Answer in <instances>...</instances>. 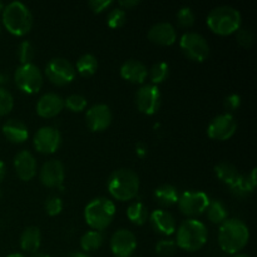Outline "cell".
I'll return each mask as SVG.
<instances>
[{"instance_id": "43", "label": "cell", "mask_w": 257, "mask_h": 257, "mask_svg": "<svg viewBox=\"0 0 257 257\" xmlns=\"http://www.w3.org/2000/svg\"><path fill=\"white\" fill-rule=\"evenodd\" d=\"M138 4H140V2H138V0H122V2L118 3V5L120 7V9H123V10L132 9V8L137 7Z\"/></svg>"}, {"instance_id": "50", "label": "cell", "mask_w": 257, "mask_h": 257, "mask_svg": "<svg viewBox=\"0 0 257 257\" xmlns=\"http://www.w3.org/2000/svg\"><path fill=\"white\" fill-rule=\"evenodd\" d=\"M4 7H5V4L3 2H0V12H3V9H4Z\"/></svg>"}, {"instance_id": "14", "label": "cell", "mask_w": 257, "mask_h": 257, "mask_svg": "<svg viewBox=\"0 0 257 257\" xmlns=\"http://www.w3.org/2000/svg\"><path fill=\"white\" fill-rule=\"evenodd\" d=\"M137 248V238L132 231L120 228L110 238V251L115 257H132Z\"/></svg>"}, {"instance_id": "7", "label": "cell", "mask_w": 257, "mask_h": 257, "mask_svg": "<svg viewBox=\"0 0 257 257\" xmlns=\"http://www.w3.org/2000/svg\"><path fill=\"white\" fill-rule=\"evenodd\" d=\"M180 48L187 59L196 63H203L210 55V45L200 33H185L180 39Z\"/></svg>"}, {"instance_id": "16", "label": "cell", "mask_w": 257, "mask_h": 257, "mask_svg": "<svg viewBox=\"0 0 257 257\" xmlns=\"http://www.w3.org/2000/svg\"><path fill=\"white\" fill-rule=\"evenodd\" d=\"M113 120V114L107 104H94L85 113V123L92 132H103L110 125Z\"/></svg>"}, {"instance_id": "29", "label": "cell", "mask_w": 257, "mask_h": 257, "mask_svg": "<svg viewBox=\"0 0 257 257\" xmlns=\"http://www.w3.org/2000/svg\"><path fill=\"white\" fill-rule=\"evenodd\" d=\"M206 212H207V218L212 223H218V225H221V223L225 222V221L227 220V207H226L225 203L220 200H211L207 208H206Z\"/></svg>"}, {"instance_id": "9", "label": "cell", "mask_w": 257, "mask_h": 257, "mask_svg": "<svg viewBox=\"0 0 257 257\" xmlns=\"http://www.w3.org/2000/svg\"><path fill=\"white\" fill-rule=\"evenodd\" d=\"M45 77L52 84L64 87L75 79V68L68 59L62 57L52 58L45 65Z\"/></svg>"}, {"instance_id": "17", "label": "cell", "mask_w": 257, "mask_h": 257, "mask_svg": "<svg viewBox=\"0 0 257 257\" xmlns=\"http://www.w3.org/2000/svg\"><path fill=\"white\" fill-rule=\"evenodd\" d=\"M147 37L153 44L161 45V47H171L177 40V32L171 23L160 22L150 28Z\"/></svg>"}, {"instance_id": "41", "label": "cell", "mask_w": 257, "mask_h": 257, "mask_svg": "<svg viewBox=\"0 0 257 257\" xmlns=\"http://www.w3.org/2000/svg\"><path fill=\"white\" fill-rule=\"evenodd\" d=\"M113 3L110 2V0H92V2L88 3V5H89V8L92 9V12L95 13V14H100V13H103Z\"/></svg>"}, {"instance_id": "18", "label": "cell", "mask_w": 257, "mask_h": 257, "mask_svg": "<svg viewBox=\"0 0 257 257\" xmlns=\"http://www.w3.org/2000/svg\"><path fill=\"white\" fill-rule=\"evenodd\" d=\"M14 168L17 176L22 181H32L37 175V160L27 150L18 152L14 157Z\"/></svg>"}, {"instance_id": "31", "label": "cell", "mask_w": 257, "mask_h": 257, "mask_svg": "<svg viewBox=\"0 0 257 257\" xmlns=\"http://www.w3.org/2000/svg\"><path fill=\"white\" fill-rule=\"evenodd\" d=\"M170 74V65L166 62H158L152 65L150 70H148V77L151 79V84L158 85L161 83L165 82Z\"/></svg>"}, {"instance_id": "21", "label": "cell", "mask_w": 257, "mask_h": 257, "mask_svg": "<svg viewBox=\"0 0 257 257\" xmlns=\"http://www.w3.org/2000/svg\"><path fill=\"white\" fill-rule=\"evenodd\" d=\"M151 226L157 233L163 236H171L176 232V220L168 211L155 210L148 217Z\"/></svg>"}, {"instance_id": "12", "label": "cell", "mask_w": 257, "mask_h": 257, "mask_svg": "<svg viewBox=\"0 0 257 257\" xmlns=\"http://www.w3.org/2000/svg\"><path fill=\"white\" fill-rule=\"evenodd\" d=\"M237 131V120L231 113L217 115L210 122L207 127V136L213 141H228Z\"/></svg>"}, {"instance_id": "28", "label": "cell", "mask_w": 257, "mask_h": 257, "mask_svg": "<svg viewBox=\"0 0 257 257\" xmlns=\"http://www.w3.org/2000/svg\"><path fill=\"white\" fill-rule=\"evenodd\" d=\"M75 72L84 78H89L95 74L98 69V60L93 54H83L75 64Z\"/></svg>"}, {"instance_id": "19", "label": "cell", "mask_w": 257, "mask_h": 257, "mask_svg": "<svg viewBox=\"0 0 257 257\" xmlns=\"http://www.w3.org/2000/svg\"><path fill=\"white\" fill-rule=\"evenodd\" d=\"M64 108V99L57 93H47L42 95L37 103V114L42 118H54Z\"/></svg>"}, {"instance_id": "38", "label": "cell", "mask_w": 257, "mask_h": 257, "mask_svg": "<svg viewBox=\"0 0 257 257\" xmlns=\"http://www.w3.org/2000/svg\"><path fill=\"white\" fill-rule=\"evenodd\" d=\"M236 34V40H237L238 44L243 48H250L252 47L253 43H255V34L251 29H246V28H240Z\"/></svg>"}, {"instance_id": "46", "label": "cell", "mask_w": 257, "mask_h": 257, "mask_svg": "<svg viewBox=\"0 0 257 257\" xmlns=\"http://www.w3.org/2000/svg\"><path fill=\"white\" fill-rule=\"evenodd\" d=\"M68 257H90V256L87 255V253H84V252H73V253H70Z\"/></svg>"}, {"instance_id": "5", "label": "cell", "mask_w": 257, "mask_h": 257, "mask_svg": "<svg viewBox=\"0 0 257 257\" xmlns=\"http://www.w3.org/2000/svg\"><path fill=\"white\" fill-rule=\"evenodd\" d=\"M207 27L215 34L226 37V35L235 34L242 24L241 13L236 8L230 5H221L213 8L207 15Z\"/></svg>"}, {"instance_id": "10", "label": "cell", "mask_w": 257, "mask_h": 257, "mask_svg": "<svg viewBox=\"0 0 257 257\" xmlns=\"http://www.w3.org/2000/svg\"><path fill=\"white\" fill-rule=\"evenodd\" d=\"M210 201L207 193L202 191H185L178 197L177 205L182 215L193 218L206 212Z\"/></svg>"}, {"instance_id": "22", "label": "cell", "mask_w": 257, "mask_h": 257, "mask_svg": "<svg viewBox=\"0 0 257 257\" xmlns=\"http://www.w3.org/2000/svg\"><path fill=\"white\" fill-rule=\"evenodd\" d=\"M3 135L7 138L9 142L19 145V143H24L29 137V131L28 127L18 119H9L3 124Z\"/></svg>"}, {"instance_id": "44", "label": "cell", "mask_w": 257, "mask_h": 257, "mask_svg": "<svg viewBox=\"0 0 257 257\" xmlns=\"http://www.w3.org/2000/svg\"><path fill=\"white\" fill-rule=\"evenodd\" d=\"M8 82H9V77L5 73L0 72V88H4V85L8 84Z\"/></svg>"}, {"instance_id": "49", "label": "cell", "mask_w": 257, "mask_h": 257, "mask_svg": "<svg viewBox=\"0 0 257 257\" xmlns=\"http://www.w3.org/2000/svg\"><path fill=\"white\" fill-rule=\"evenodd\" d=\"M233 257H251V256L245 255V253H237V255H235Z\"/></svg>"}, {"instance_id": "11", "label": "cell", "mask_w": 257, "mask_h": 257, "mask_svg": "<svg viewBox=\"0 0 257 257\" xmlns=\"http://www.w3.org/2000/svg\"><path fill=\"white\" fill-rule=\"evenodd\" d=\"M62 145V135L59 131L50 125L39 128L33 137V146L35 151L42 155H53Z\"/></svg>"}, {"instance_id": "25", "label": "cell", "mask_w": 257, "mask_h": 257, "mask_svg": "<svg viewBox=\"0 0 257 257\" xmlns=\"http://www.w3.org/2000/svg\"><path fill=\"white\" fill-rule=\"evenodd\" d=\"M155 198L162 207H171L173 205H177L178 202V195L176 187L172 185H162L155 190Z\"/></svg>"}, {"instance_id": "37", "label": "cell", "mask_w": 257, "mask_h": 257, "mask_svg": "<svg viewBox=\"0 0 257 257\" xmlns=\"http://www.w3.org/2000/svg\"><path fill=\"white\" fill-rule=\"evenodd\" d=\"M14 107V98L5 88H0V117L9 114Z\"/></svg>"}, {"instance_id": "8", "label": "cell", "mask_w": 257, "mask_h": 257, "mask_svg": "<svg viewBox=\"0 0 257 257\" xmlns=\"http://www.w3.org/2000/svg\"><path fill=\"white\" fill-rule=\"evenodd\" d=\"M15 85L25 94H37L43 87V74L35 64L19 65L14 74Z\"/></svg>"}, {"instance_id": "35", "label": "cell", "mask_w": 257, "mask_h": 257, "mask_svg": "<svg viewBox=\"0 0 257 257\" xmlns=\"http://www.w3.org/2000/svg\"><path fill=\"white\" fill-rule=\"evenodd\" d=\"M177 23L181 28H191L195 24L196 15L195 12L190 7H182L176 14Z\"/></svg>"}, {"instance_id": "13", "label": "cell", "mask_w": 257, "mask_h": 257, "mask_svg": "<svg viewBox=\"0 0 257 257\" xmlns=\"http://www.w3.org/2000/svg\"><path fill=\"white\" fill-rule=\"evenodd\" d=\"M162 102V95L157 85L145 84L138 89L136 94V105L141 113L153 115L158 112Z\"/></svg>"}, {"instance_id": "47", "label": "cell", "mask_w": 257, "mask_h": 257, "mask_svg": "<svg viewBox=\"0 0 257 257\" xmlns=\"http://www.w3.org/2000/svg\"><path fill=\"white\" fill-rule=\"evenodd\" d=\"M33 257H50L49 255H47V253H43V252H37L33 255Z\"/></svg>"}, {"instance_id": "27", "label": "cell", "mask_w": 257, "mask_h": 257, "mask_svg": "<svg viewBox=\"0 0 257 257\" xmlns=\"http://www.w3.org/2000/svg\"><path fill=\"white\" fill-rule=\"evenodd\" d=\"M127 217L133 225L143 226L147 222L148 217H150V213H148V210L145 203L140 202V201H136V202H132L128 206Z\"/></svg>"}, {"instance_id": "45", "label": "cell", "mask_w": 257, "mask_h": 257, "mask_svg": "<svg viewBox=\"0 0 257 257\" xmlns=\"http://www.w3.org/2000/svg\"><path fill=\"white\" fill-rule=\"evenodd\" d=\"M5 175H7V167H5V163L0 161V182L4 180Z\"/></svg>"}, {"instance_id": "34", "label": "cell", "mask_w": 257, "mask_h": 257, "mask_svg": "<svg viewBox=\"0 0 257 257\" xmlns=\"http://www.w3.org/2000/svg\"><path fill=\"white\" fill-rule=\"evenodd\" d=\"M88 100L82 94H72L64 99V107H67L70 112L79 113L87 108Z\"/></svg>"}, {"instance_id": "30", "label": "cell", "mask_w": 257, "mask_h": 257, "mask_svg": "<svg viewBox=\"0 0 257 257\" xmlns=\"http://www.w3.org/2000/svg\"><path fill=\"white\" fill-rule=\"evenodd\" d=\"M215 173L216 176H217L218 180L222 183H225V185H227L228 187H230V186L237 180L238 176H240L237 168L230 162H220L218 165H216Z\"/></svg>"}, {"instance_id": "33", "label": "cell", "mask_w": 257, "mask_h": 257, "mask_svg": "<svg viewBox=\"0 0 257 257\" xmlns=\"http://www.w3.org/2000/svg\"><path fill=\"white\" fill-rule=\"evenodd\" d=\"M125 22H127V13H125V10L120 9V8H115V9L110 10L108 13L107 24L112 29H118V28L123 27Z\"/></svg>"}, {"instance_id": "3", "label": "cell", "mask_w": 257, "mask_h": 257, "mask_svg": "<svg viewBox=\"0 0 257 257\" xmlns=\"http://www.w3.org/2000/svg\"><path fill=\"white\" fill-rule=\"evenodd\" d=\"M208 231L203 222L196 218L183 221L176 232V245L187 252H196L207 243Z\"/></svg>"}, {"instance_id": "23", "label": "cell", "mask_w": 257, "mask_h": 257, "mask_svg": "<svg viewBox=\"0 0 257 257\" xmlns=\"http://www.w3.org/2000/svg\"><path fill=\"white\" fill-rule=\"evenodd\" d=\"M256 168H252L250 173L247 175H240L237 180L230 186L231 192L237 197H247L255 191L257 186L256 180Z\"/></svg>"}, {"instance_id": "6", "label": "cell", "mask_w": 257, "mask_h": 257, "mask_svg": "<svg viewBox=\"0 0 257 257\" xmlns=\"http://www.w3.org/2000/svg\"><path fill=\"white\" fill-rule=\"evenodd\" d=\"M115 216V205L105 197H97L84 208V220L94 231H102L112 223Z\"/></svg>"}, {"instance_id": "42", "label": "cell", "mask_w": 257, "mask_h": 257, "mask_svg": "<svg viewBox=\"0 0 257 257\" xmlns=\"http://www.w3.org/2000/svg\"><path fill=\"white\" fill-rule=\"evenodd\" d=\"M148 153V148L146 146V143L143 142H138L136 145V155L138 156L140 158H145Z\"/></svg>"}, {"instance_id": "2", "label": "cell", "mask_w": 257, "mask_h": 257, "mask_svg": "<svg viewBox=\"0 0 257 257\" xmlns=\"http://www.w3.org/2000/svg\"><path fill=\"white\" fill-rule=\"evenodd\" d=\"M107 190L114 200L127 202L137 197L140 191V177L131 168H119L108 178Z\"/></svg>"}, {"instance_id": "4", "label": "cell", "mask_w": 257, "mask_h": 257, "mask_svg": "<svg viewBox=\"0 0 257 257\" xmlns=\"http://www.w3.org/2000/svg\"><path fill=\"white\" fill-rule=\"evenodd\" d=\"M2 25L15 37H24L33 28V14L29 8L20 2H12L2 12Z\"/></svg>"}, {"instance_id": "15", "label": "cell", "mask_w": 257, "mask_h": 257, "mask_svg": "<svg viewBox=\"0 0 257 257\" xmlns=\"http://www.w3.org/2000/svg\"><path fill=\"white\" fill-rule=\"evenodd\" d=\"M65 178V168L60 161L49 160L43 163L39 171V180L48 188H60Z\"/></svg>"}, {"instance_id": "51", "label": "cell", "mask_w": 257, "mask_h": 257, "mask_svg": "<svg viewBox=\"0 0 257 257\" xmlns=\"http://www.w3.org/2000/svg\"><path fill=\"white\" fill-rule=\"evenodd\" d=\"M0 32H2V22H0Z\"/></svg>"}, {"instance_id": "48", "label": "cell", "mask_w": 257, "mask_h": 257, "mask_svg": "<svg viewBox=\"0 0 257 257\" xmlns=\"http://www.w3.org/2000/svg\"><path fill=\"white\" fill-rule=\"evenodd\" d=\"M7 257H25V256L22 255V253H10V255H8Z\"/></svg>"}, {"instance_id": "24", "label": "cell", "mask_w": 257, "mask_h": 257, "mask_svg": "<svg viewBox=\"0 0 257 257\" xmlns=\"http://www.w3.org/2000/svg\"><path fill=\"white\" fill-rule=\"evenodd\" d=\"M42 243V233L35 226H29L23 231L20 236V247L28 253H37Z\"/></svg>"}, {"instance_id": "1", "label": "cell", "mask_w": 257, "mask_h": 257, "mask_svg": "<svg viewBox=\"0 0 257 257\" xmlns=\"http://www.w3.org/2000/svg\"><path fill=\"white\" fill-rule=\"evenodd\" d=\"M218 245L223 252L237 255L247 246L250 240V230L243 221L238 218H227L220 225Z\"/></svg>"}, {"instance_id": "40", "label": "cell", "mask_w": 257, "mask_h": 257, "mask_svg": "<svg viewBox=\"0 0 257 257\" xmlns=\"http://www.w3.org/2000/svg\"><path fill=\"white\" fill-rule=\"evenodd\" d=\"M223 105L230 112H235V110H237L241 107V97L238 94H235V93L230 94L228 97H226Z\"/></svg>"}, {"instance_id": "26", "label": "cell", "mask_w": 257, "mask_h": 257, "mask_svg": "<svg viewBox=\"0 0 257 257\" xmlns=\"http://www.w3.org/2000/svg\"><path fill=\"white\" fill-rule=\"evenodd\" d=\"M103 242H104V236L100 231L90 230L80 237V247L84 251V253L99 250Z\"/></svg>"}, {"instance_id": "39", "label": "cell", "mask_w": 257, "mask_h": 257, "mask_svg": "<svg viewBox=\"0 0 257 257\" xmlns=\"http://www.w3.org/2000/svg\"><path fill=\"white\" fill-rule=\"evenodd\" d=\"M176 250H177V245H176L175 241L170 240V238L158 241L157 245H156V252L163 257L172 256L176 252Z\"/></svg>"}, {"instance_id": "36", "label": "cell", "mask_w": 257, "mask_h": 257, "mask_svg": "<svg viewBox=\"0 0 257 257\" xmlns=\"http://www.w3.org/2000/svg\"><path fill=\"white\" fill-rule=\"evenodd\" d=\"M45 212L50 217H54V216L60 215V212L63 211V201L59 196L52 195L45 200L44 203Z\"/></svg>"}, {"instance_id": "20", "label": "cell", "mask_w": 257, "mask_h": 257, "mask_svg": "<svg viewBox=\"0 0 257 257\" xmlns=\"http://www.w3.org/2000/svg\"><path fill=\"white\" fill-rule=\"evenodd\" d=\"M120 77L132 84H143L148 77V69L137 59H128L120 65Z\"/></svg>"}, {"instance_id": "32", "label": "cell", "mask_w": 257, "mask_h": 257, "mask_svg": "<svg viewBox=\"0 0 257 257\" xmlns=\"http://www.w3.org/2000/svg\"><path fill=\"white\" fill-rule=\"evenodd\" d=\"M17 55L20 62V65L33 63V59L35 57V49L32 45V43L28 42V40H23L19 44V47H18Z\"/></svg>"}]
</instances>
